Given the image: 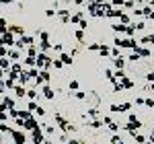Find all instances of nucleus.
I'll return each instance as SVG.
<instances>
[{"label":"nucleus","mask_w":154,"mask_h":144,"mask_svg":"<svg viewBox=\"0 0 154 144\" xmlns=\"http://www.w3.org/2000/svg\"><path fill=\"white\" fill-rule=\"evenodd\" d=\"M115 43H117V45H121V48H131V49H136L138 48V43H136V41H134V39H115Z\"/></svg>","instance_id":"obj_1"},{"label":"nucleus","mask_w":154,"mask_h":144,"mask_svg":"<svg viewBox=\"0 0 154 144\" xmlns=\"http://www.w3.org/2000/svg\"><path fill=\"white\" fill-rule=\"evenodd\" d=\"M31 132H33V142L35 144H41L43 140H45V138H43V130H41L39 126H37L35 130H31Z\"/></svg>","instance_id":"obj_2"},{"label":"nucleus","mask_w":154,"mask_h":144,"mask_svg":"<svg viewBox=\"0 0 154 144\" xmlns=\"http://www.w3.org/2000/svg\"><path fill=\"white\" fill-rule=\"evenodd\" d=\"M12 138H14V144H25L27 142V138H25V134H21L19 130H12Z\"/></svg>","instance_id":"obj_3"},{"label":"nucleus","mask_w":154,"mask_h":144,"mask_svg":"<svg viewBox=\"0 0 154 144\" xmlns=\"http://www.w3.org/2000/svg\"><path fill=\"white\" fill-rule=\"evenodd\" d=\"M23 128H25V130H35V128H37V121L33 120V117H29V120L23 121Z\"/></svg>","instance_id":"obj_4"},{"label":"nucleus","mask_w":154,"mask_h":144,"mask_svg":"<svg viewBox=\"0 0 154 144\" xmlns=\"http://www.w3.org/2000/svg\"><path fill=\"white\" fill-rule=\"evenodd\" d=\"M0 43L11 45V43H12V35H11V33H4V37H0Z\"/></svg>","instance_id":"obj_5"},{"label":"nucleus","mask_w":154,"mask_h":144,"mask_svg":"<svg viewBox=\"0 0 154 144\" xmlns=\"http://www.w3.org/2000/svg\"><path fill=\"white\" fill-rule=\"evenodd\" d=\"M25 93H27V91H25L23 84H17V86H14V95L17 97H25Z\"/></svg>","instance_id":"obj_6"},{"label":"nucleus","mask_w":154,"mask_h":144,"mask_svg":"<svg viewBox=\"0 0 154 144\" xmlns=\"http://www.w3.org/2000/svg\"><path fill=\"white\" fill-rule=\"evenodd\" d=\"M121 89H131V86H134V83H131L130 78H125V76H123V78H121Z\"/></svg>","instance_id":"obj_7"},{"label":"nucleus","mask_w":154,"mask_h":144,"mask_svg":"<svg viewBox=\"0 0 154 144\" xmlns=\"http://www.w3.org/2000/svg\"><path fill=\"white\" fill-rule=\"evenodd\" d=\"M113 64H115V68H117V70H121V68L125 66V60L119 56V58H115V60H113Z\"/></svg>","instance_id":"obj_8"},{"label":"nucleus","mask_w":154,"mask_h":144,"mask_svg":"<svg viewBox=\"0 0 154 144\" xmlns=\"http://www.w3.org/2000/svg\"><path fill=\"white\" fill-rule=\"evenodd\" d=\"M136 54H138L140 58H148V56H150V52H148V49H144V48H136Z\"/></svg>","instance_id":"obj_9"},{"label":"nucleus","mask_w":154,"mask_h":144,"mask_svg":"<svg viewBox=\"0 0 154 144\" xmlns=\"http://www.w3.org/2000/svg\"><path fill=\"white\" fill-rule=\"evenodd\" d=\"M6 109H14V101H12L11 97H4V103H2Z\"/></svg>","instance_id":"obj_10"},{"label":"nucleus","mask_w":154,"mask_h":144,"mask_svg":"<svg viewBox=\"0 0 154 144\" xmlns=\"http://www.w3.org/2000/svg\"><path fill=\"white\" fill-rule=\"evenodd\" d=\"M39 78H41V83H48L51 76H49V72H48V70H41V72H39Z\"/></svg>","instance_id":"obj_11"},{"label":"nucleus","mask_w":154,"mask_h":144,"mask_svg":"<svg viewBox=\"0 0 154 144\" xmlns=\"http://www.w3.org/2000/svg\"><path fill=\"white\" fill-rule=\"evenodd\" d=\"M0 70H11V64H8L6 58H2V60H0Z\"/></svg>","instance_id":"obj_12"},{"label":"nucleus","mask_w":154,"mask_h":144,"mask_svg":"<svg viewBox=\"0 0 154 144\" xmlns=\"http://www.w3.org/2000/svg\"><path fill=\"white\" fill-rule=\"evenodd\" d=\"M60 62H62V64H72V58L68 54H62V56H60Z\"/></svg>","instance_id":"obj_13"},{"label":"nucleus","mask_w":154,"mask_h":144,"mask_svg":"<svg viewBox=\"0 0 154 144\" xmlns=\"http://www.w3.org/2000/svg\"><path fill=\"white\" fill-rule=\"evenodd\" d=\"M11 72H12V74H21V72H23L21 64H12V66H11Z\"/></svg>","instance_id":"obj_14"},{"label":"nucleus","mask_w":154,"mask_h":144,"mask_svg":"<svg viewBox=\"0 0 154 144\" xmlns=\"http://www.w3.org/2000/svg\"><path fill=\"white\" fill-rule=\"evenodd\" d=\"M130 124H134V126H136V128H140V126H142V121L138 120V117H136V115H130Z\"/></svg>","instance_id":"obj_15"},{"label":"nucleus","mask_w":154,"mask_h":144,"mask_svg":"<svg viewBox=\"0 0 154 144\" xmlns=\"http://www.w3.org/2000/svg\"><path fill=\"white\" fill-rule=\"evenodd\" d=\"M43 95L48 97V99H54V91H51L49 86H43Z\"/></svg>","instance_id":"obj_16"},{"label":"nucleus","mask_w":154,"mask_h":144,"mask_svg":"<svg viewBox=\"0 0 154 144\" xmlns=\"http://www.w3.org/2000/svg\"><path fill=\"white\" fill-rule=\"evenodd\" d=\"M123 128H125V130H128V132L136 134V126H134V124H130V121H128V124H125V126H123Z\"/></svg>","instance_id":"obj_17"},{"label":"nucleus","mask_w":154,"mask_h":144,"mask_svg":"<svg viewBox=\"0 0 154 144\" xmlns=\"http://www.w3.org/2000/svg\"><path fill=\"white\" fill-rule=\"evenodd\" d=\"M27 54H29V56H27V58H37V49L33 48V45H31V48H29V52H27Z\"/></svg>","instance_id":"obj_18"},{"label":"nucleus","mask_w":154,"mask_h":144,"mask_svg":"<svg viewBox=\"0 0 154 144\" xmlns=\"http://www.w3.org/2000/svg\"><path fill=\"white\" fill-rule=\"evenodd\" d=\"M130 107H131V103H121V105H119V113H123V111H128Z\"/></svg>","instance_id":"obj_19"},{"label":"nucleus","mask_w":154,"mask_h":144,"mask_svg":"<svg viewBox=\"0 0 154 144\" xmlns=\"http://www.w3.org/2000/svg\"><path fill=\"white\" fill-rule=\"evenodd\" d=\"M99 52H101L103 56H109V52H111V49L107 48V45H101V48H99Z\"/></svg>","instance_id":"obj_20"},{"label":"nucleus","mask_w":154,"mask_h":144,"mask_svg":"<svg viewBox=\"0 0 154 144\" xmlns=\"http://www.w3.org/2000/svg\"><path fill=\"white\" fill-rule=\"evenodd\" d=\"M8 115L17 120V117H19V109H8Z\"/></svg>","instance_id":"obj_21"},{"label":"nucleus","mask_w":154,"mask_h":144,"mask_svg":"<svg viewBox=\"0 0 154 144\" xmlns=\"http://www.w3.org/2000/svg\"><path fill=\"white\" fill-rule=\"evenodd\" d=\"M35 109H37V103H35V101H31V103H29V107H27V111L31 113V111H35Z\"/></svg>","instance_id":"obj_22"},{"label":"nucleus","mask_w":154,"mask_h":144,"mask_svg":"<svg viewBox=\"0 0 154 144\" xmlns=\"http://www.w3.org/2000/svg\"><path fill=\"white\" fill-rule=\"evenodd\" d=\"M134 136H136V134H134ZM136 142H138V144H146V138H144V136H140V134H138V136H136Z\"/></svg>","instance_id":"obj_23"},{"label":"nucleus","mask_w":154,"mask_h":144,"mask_svg":"<svg viewBox=\"0 0 154 144\" xmlns=\"http://www.w3.org/2000/svg\"><path fill=\"white\" fill-rule=\"evenodd\" d=\"M0 120H6V111H4V105L0 103Z\"/></svg>","instance_id":"obj_24"},{"label":"nucleus","mask_w":154,"mask_h":144,"mask_svg":"<svg viewBox=\"0 0 154 144\" xmlns=\"http://www.w3.org/2000/svg\"><path fill=\"white\" fill-rule=\"evenodd\" d=\"M109 130H111V132H117V130H119V124H113V121H111V124H109Z\"/></svg>","instance_id":"obj_25"},{"label":"nucleus","mask_w":154,"mask_h":144,"mask_svg":"<svg viewBox=\"0 0 154 144\" xmlns=\"http://www.w3.org/2000/svg\"><path fill=\"white\" fill-rule=\"evenodd\" d=\"M2 132H8V134H11L12 130L8 128V126H4V124H0V134H2Z\"/></svg>","instance_id":"obj_26"},{"label":"nucleus","mask_w":154,"mask_h":144,"mask_svg":"<svg viewBox=\"0 0 154 144\" xmlns=\"http://www.w3.org/2000/svg\"><path fill=\"white\" fill-rule=\"evenodd\" d=\"M125 27H128V25H115V27H113V29H115V31H117V33H121V31H125Z\"/></svg>","instance_id":"obj_27"},{"label":"nucleus","mask_w":154,"mask_h":144,"mask_svg":"<svg viewBox=\"0 0 154 144\" xmlns=\"http://www.w3.org/2000/svg\"><path fill=\"white\" fill-rule=\"evenodd\" d=\"M25 95H27V97H29V99H31V101H33V99H35V97H37V93H35V91H27Z\"/></svg>","instance_id":"obj_28"},{"label":"nucleus","mask_w":154,"mask_h":144,"mask_svg":"<svg viewBox=\"0 0 154 144\" xmlns=\"http://www.w3.org/2000/svg\"><path fill=\"white\" fill-rule=\"evenodd\" d=\"M119 19H121V25H125L128 21H130V17H128V14H119Z\"/></svg>","instance_id":"obj_29"},{"label":"nucleus","mask_w":154,"mask_h":144,"mask_svg":"<svg viewBox=\"0 0 154 144\" xmlns=\"http://www.w3.org/2000/svg\"><path fill=\"white\" fill-rule=\"evenodd\" d=\"M11 31L12 33H21V35H23V27H11Z\"/></svg>","instance_id":"obj_30"},{"label":"nucleus","mask_w":154,"mask_h":144,"mask_svg":"<svg viewBox=\"0 0 154 144\" xmlns=\"http://www.w3.org/2000/svg\"><path fill=\"white\" fill-rule=\"evenodd\" d=\"M111 144H123V142H121L119 136H113V138H111Z\"/></svg>","instance_id":"obj_31"},{"label":"nucleus","mask_w":154,"mask_h":144,"mask_svg":"<svg viewBox=\"0 0 154 144\" xmlns=\"http://www.w3.org/2000/svg\"><path fill=\"white\" fill-rule=\"evenodd\" d=\"M144 105H148V107L154 109V101H152V99H144Z\"/></svg>","instance_id":"obj_32"},{"label":"nucleus","mask_w":154,"mask_h":144,"mask_svg":"<svg viewBox=\"0 0 154 144\" xmlns=\"http://www.w3.org/2000/svg\"><path fill=\"white\" fill-rule=\"evenodd\" d=\"M25 64H27V66H35V58H27Z\"/></svg>","instance_id":"obj_33"},{"label":"nucleus","mask_w":154,"mask_h":144,"mask_svg":"<svg viewBox=\"0 0 154 144\" xmlns=\"http://www.w3.org/2000/svg\"><path fill=\"white\" fill-rule=\"evenodd\" d=\"M146 80H148L150 84L154 83V72H148V76H146Z\"/></svg>","instance_id":"obj_34"},{"label":"nucleus","mask_w":154,"mask_h":144,"mask_svg":"<svg viewBox=\"0 0 154 144\" xmlns=\"http://www.w3.org/2000/svg\"><path fill=\"white\" fill-rule=\"evenodd\" d=\"M107 14H109V17H119L121 12H119V11H107Z\"/></svg>","instance_id":"obj_35"},{"label":"nucleus","mask_w":154,"mask_h":144,"mask_svg":"<svg viewBox=\"0 0 154 144\" xmlns=\"http://www.w3.org/2000/svg\"><path fill=\"white\" fill-rule=\"evenodd\" d=\"M35 111H37V115H45V109H43V107H39V105H37Z\"/></svg>","instance_id":"obj_36"},{"label":"nucleus","mask_w":154,"mask_h":144,"mask_svg":"<svg viewBox=\"0 0 154 144\" xmlns=\"http://www.w3.org/2000/svg\"><path fill=\"white\" fill-rule=\"evenodd\" d=\"M70 89H72V91H76V89H78V83H76V80H70Z\"/></svg>","instance_id":"obj_37"},{"label":"nucleus","mask_w":154,"mask_h":144,"mask_svg":"<svg viewBox=\"0 0 154 144\" xmlns=\"http://www.w3.org/2000/svg\"><path fill=\"white\" fill-rule=\"evenodd\" d=\"M45 126V124H43ZM45 134H54V126H45Z\"/></svg>","instance_id":"obj_38"},{"label":"nucleus","mask_w":154,"mask_h":144,"mask_svg":"<svg viewBox=\"0 0 154 144\" xmlns=\"http://www.w3.org/2000/svg\"><path fill=\"white\" fill-rule=\"evenodd\" d=\"M4 86H8V89H11V86H14V80H12V78H8V80L4 83Z\"/></svg>","instance_id":"obj_39"},{"label":"nucleus","mask_w":154,"mask_h":144,"mask_svg":"<svg viewBox=\"0 0 154 144\" xmlns=\"http://www.w3.org/2000/svg\"><path fill=\"white\" fill-rule=\"evenodd\" d=\"M109 109H111L113 113H119V105H115V103H113V105H111V107H109Z\"/></svg>","instance_id":"obj_40"},{"label":"nucleus","mask_w":154,"mask_h":144,"mask_svg":"<svg viewBox=\"0 0 154 144\" xmlns=\"http://www.w3.org/2000/svg\"><path fill=\"white\" fill-rule=\"evenodd\" d=\"M8 56H11L12 60H19V52H11V54H8Z\"/></svg>","instance_id":"obj_41"},{"label":"nucleus","mask_w":154,"mask_h":144,"mask_svg":"<svg viewBox=\"0 0 154 144\" xmlns=\"http://www.w3.org/2000/svg\"><path fill=\"white\" fill-rule=\"evenodd\" d=\"M6 54H8V52H6V48H4V45H0V56H2V58H4V56H6Z\"/></svg>","instance_id":"obj_42"},{"label":"nucleus","mask_w":154,"mask_h":144,"mask_svg":"<svg viewBox=\"0 0 154 144\" xmlns=\"http://www.w3.org/2000/svg\"><path fill=\"white\" fill-rule=\"evenodd\" d=\"M130 60H134V62H138V60H140V56H138V54H136V52H134V54H131V56H130Z\"/></svg>","instance_id":"obj_43"},{"label":"nucleus","mask_w":154,"mask_h":144,"mask_svg":"<svg viewBox=\"0 0 154 144\" xmlns=\"http://www.w3.org/2000/svg\"><path fill=\"white\" fill-rule=\"evenodd\" d=\"M88 115H93V117H97V115H99V111H97V109H88Z\"/></svg>","instance_id":"obj_44"},{"label":"nucleus","mask_w":154,"mask_h":144,"mask_svg":"<svg viewBox=\"0 0 154 144\" xmlns=\"http://www.w3.org/2000/svg\"><path fill=\"white\" fill-rule=\"evenodd\" d=\"M91 128H101V121H99V120H95L93 124H91Z\"/></svg>","instance_id":"obj_45"},{"label":"nucleus","mask_w":154,"mask_h":144,"mask_svg":"<svg viewBox=\"0 0 154 144\" xmlns=\"http://www.w3.org/2000/svg\"><path fill=\"white\" fill-rule=\"evenodd\" d=\"M101 48V45H99V43H93V45H88V49H93V52H97V49Z\"/></svg>","instance_id":"obj_46"},{"label":"nucleus","mask_w":154,"mask_h":144,"mask_svg":"<svg viewBox=\"0 0 154 144\" xmlns=\"http://www.w3.org/2000/svg\"><path fill=\"white\" fill-rule=\"evenodd\" d=\"M82 37H84L82 31H76V39H78V41H82Z\"/></svg>","instance_id":"obj_47"},{"label":"nucleus","mask_w":154,"mask_h":144,"mask_svg":"<svg viewBox=\"0 0 154 144\" xmlns=\"http://www.w3.org/2000/svg\"><path fill=\"white\" fill-rule=\"evenodd\" d=\"M54 68H62V62H60V60H54Z\"/></svg>","instance_id":"obj_48"},{"label":"nucleus","mask_w":154,"mask_h":144,"mask_svg":"<svg viewBox=\"0 0 154 144\" xmlns=\"http://www.w3.org/2000/svg\"><path fill=\"white\" fill-rule=\"evenodd\" d=\"M68 144H80V140H70Z\"/></svg>","instance_id":"obj_49"},{"label":"nucleus","mask_w":154,"mask_h":144,"mask_svg":"<svg viewBox=\"0 0 154 144\" xmlns=\"http://www.w3.org/2000/svg\"><path fill=\"white\" fill-rule=\"evenodd\" d=\"M121 2H123V0H115V4H121Z\"/></svg>","instance_id":"obj_50"},{"label":"nucleus","mask_w":154,"mask_h":144,"mask_svg":"<svg viewBox=\"0 0 154 144\" xmlns=\"http://www.w3.org/2000/svg\"><path fill=\"white\" fill-rule=\"evenodd\" d=\"M152 91H154V83H152Z\"/></svg>","instance_id":"obj_51"},{"label":"nucleus","mask_w":154,"mask_h":144,"mask_svg":"<svg viewBox=\"0 0 154 144\" xmlns=\"http://www.w3.org/2000/svg\"><path fill=\"white\" fill-rule=\"evenodd\" d=\"M152 138H154V130H152Z\"/></svg>","instance_id":"obj_52"},{"label":"nucleus","mask_w":154,"mask_h":144,"mask_svg":"<svg viewBox=\"0 0 154 144\" xmlns=\"http://www.w3.org/2000/svg\"><path fill=\"white\" fill-rule=\"evenodd\" d=\"M152 2H154V0H152Z\"/></svg>","instance_id":"obj_53"}]
</instances>
